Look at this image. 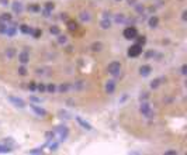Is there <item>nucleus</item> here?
Wrapping results in <instances>:
<instances>
[{"mask_svg": "<svg viewBox=\"0 0 187 155\" xmlns=\"http://www.w3.org/2000/svg\"><path fill=\"white\" fill-rule=\"evenodd\" d=\"M127 54H128L130 58H138V56L142 54V47L138 44L131 45V47L128 48V52H127Z\"/></svg>", "mask_w": 187, "mask_h": 155, "instance_id": "obj_4", "label": "nucleus"}, {"mask_svg": "<svg viewBox=\"0 0 187 155\" xmlns=\"http://www.w3.org/2000/svg\"><path fill=\"white\" fill-rule=\"evenodd\" d=\"M66 27H68L69 31H76L79 28V24L75 20H66Z\"/></svg>", "mask_w": 187, "mask_h": 155, "instance_id": "obj_13", "label": "nucleus"}, {"mask_svg": "<svg viewBox=\"0 0 187 155\" xmlns=\"http://www.w3.org/2000/svg\"><path fill=\"white\" fill-rule=\"evenodd\" d=\"M61 19H62V20H68V16H66V13H62V14H61Z\"/></svg>", "mask_w": 187, "mask_h": 155, "instance_id": "obj_51", "label": "nucleus"}, {"mask_svg": "<svg viewBox=\"0 0 187 155\" xmlns=\"http://www.w3.org/2000/svg\"><path fill=\"white\" fill-rule=\"evenodd\" d=\"M49 148H51V151H55L56 148H58V144H56V143H54V144L49 145Z\"/></svg>", "mask_w": 187, "mask_h": 155, "instance_id": "obj_46", "label": "nucleus"}, {"mask_svg": "<svg viewBox=\"0 0 187 155\" xmlns=\"http://www.w3.org/2000/svg\"><path fill=\"white\" fill-rule=\"evenodd\" d=\"M69 89H70V85H68V83H62V85L58 86V92H59V93H66Z\"/></svg>", "mask_w": 187, "mask_h": 155, "instance_id": "obj_21", "label": "nucleus"}, {"mask_svg": "<svg viewBox=\"0 0 187 155\" xmlns=\"http://www.w3.org/2000/svg\"><path fill=\"white\" fill-rule=\"evenodd\" d=\"M10 3V0H0V4H3V6H7Z\"/></svg>", "mask_w": 187, "mask_h": 155, "instance_id": "obj_49", "label": "nucleus"}, {"mask_svg": "<svg viewBox=\"0 0 187 155\" xmlns=\"http://www.w3.org/2000/svg\"><path fill=\"white\" fill-rule=\"evenodd\" d=\"M6 31H7V24L0 23V34H6Z\"/></svg>", "mask_w": 187, "mask_h": 155, "instance_id": "obj_35", "label": "nucleus"}, {"mask_svg": "<svg viewBox=\"0 0 187 155\" xmlns=\"http://www.w3.org/2000/svg\"><path fill=\"white\" fill-rule=\"evenodd\" d=\"M151 72H152V67H151V65H142V67L139 68V75L142 78L149 76Z\"/></svg>", "mask_w": 187, "mask_h": 155, "instance_id": "obj_7", "label": "nucleus"}, {"mask_svg": "<svg viewBox=\"0 0 187 155\" xmlns=\"http://www.w3.org/2000/svg\"><path fill=\"white\" fill-rule=\"evenodd\" d=\"M37 90L40 93H44V92H46V86H45L44 83H40V85H37Z\"/></svg>", "mask_w": 187, "mask_h": 155, "instance_id": "obj_34", "label": "nucleus"}, {"mask_svg": "<svg viewBox=\"0 0 187 155\" xmlns=\"http://www.w3.org/2000/svg\"><path fill=\"white\" fill-rule=\"evenodd\" d=\"M135 40H136V44L141 45V47H143V45L146 44V37L145 35H136Z\"/></svg>", "mask_w": 187, "mask_h": 155, "instance_id": "obj_19", "label": "nucleus"}, {"mask_svg": "<svg viewBox=\"0 0 187 155\" xmlns=\"http://www.w3.org/2000/svg\"><path fill=\"white\" fill-rule=\"evenodd\" d=\"M56 133H59V135H61V140L63 141V140H66V137H68L69 131H68V128H66L65 126H58Z\"/></svg>", "mask_w": 187, "mask_h": 155, "instance_id": "obj_8", "label": "nucleus"}, {"mask_svg": "<svg viewBox=\"0 0 187 155\" xmlns=\"http://www.w3.org/2000/svg\"><path fill=\"white\" fill-rule=\"evenodd\" d=\"M41 35H42V30L41 28H34V31H33L34 38H41Z\"/></svg>", "mask_w": 187, "mask_h": 155, "instance_id": "obj_27", "label": "nucleus"}, {"mask_svg": "<svg viewBox=\"0 0 187 155\" xmlns=\"http://www.w3.org/2000/svg\"><path fill=\"white\" fill-rule=\"evenodd\" d=\"M11 148L9 145H0V152L1 154H7V152H10Z\"/></svg>", "mask_w": 187, "mask_h": 155, "instance_id": "obj_30", "label": "nucleus"}, {"mask_svg": "<svg viewBox=\"0 0 187 155\" xmlns=\"http://www.w3.org/2000/svg\"><path fill=\"white\" fill-rule=\"evenodd\" d=\"M30 100H31V102H35V103H40V102H41V100L38 99V97H35V96H31Z\"/></svg>", "mask_w": 187, "mask_h": 155, "instance_id": "obj_47", "label": "nucleus"}, {"mask_svg": "<svg viewBox=\"0 0 187 155\" xmlns=\"http://www.w3.org/2000/svg\"><path fill=\"white\" fill-rule=\"evenodd\" d=\"M121 62H118V61H113L109 64V67H107V72L113 75V76H118L120 73H121Z\"/></svg>", "mask_w": 187, "mask_h": 155, "instance_id": "obj_1", "label": "nucleus"}, {"mask_svg": "<svg viewBox=\"0 0 187 155\" xmlns=\"http://www.w3.org/2000/svg\"><path fill=\"white\" fill-rule=\"evenodd\" d=\"M76 121L79 123V124H80V126H82V127H83L85 130H91V126H90V124H89L87 121H85V120H83L82 117H76Z\"/></svg>", "mask_w": 187, "mask_h": 155, "instance_id": "obj_16", "label": "nucleus"}, {"mask_svg": "<svg viewBox=\"0 0 187 155\" xmlns=\"http://www.w3.org/2000/svg\"><path fill=\"white\" fill-rule=\"evenodd\" d=\"M139 111H141V114L145 116L146 119L154 117V111H152V109H151V104H149L148 102H145V100H143L142 103H141V106H139Z\"/></svg>", "mask_w": 187, "mask_h": 155, "instance_id": "obj_2", "label": "nucleus"}, {"mask_svg": "<svg viewBox=\"0 0 187 155\" xmlns=\"http://www.w3.org/2000/svg\"><path fill=\"white\" fill-rule=\"evenodd\" d=\"M17 72H18V75H20V76H27V73H28L27 68L24 67V65H21V67L18 68V71H17Z\"/></svg>", "mask_w": 187, "mask_h": 155, "instance_id": "obj_25", "label": "nucleus"}, {"mask_svg": "<svg viewBox=\"0 0 187 155\" xmlns=\"http://www.w3.org/2000/svg\"><path fill=\"white\" fill-rule=\"evenodd\" d=\"M165 155H177L176 150H169V151H165Z\"/></svg>", "mask_w": 187, "mask_h": 155, "instance_id": "obj_39", "label": "nucleus"}, {"mask_svg": "<svg viewBox=\"0 0 187 155\" xmlns=\"http://www.w3.org/2000/svg\"><path fill=\"white\" fill-rule=\"evenodd\" d=\"M44 9H46V10H49V11H52L54 9H55V4H54L52 1H46V3H45V6H44Z\"/></svg>", "mask_w": 187, "mask_h": 155, "instance_id": "obj_31", "label": "nucleus"}, {"mask_svg": "<svg viewBox=\"0 0 187 155\" xmlns=\"http://www.w3.org/2000/svg\"><path fill=\"white\" fill-rule=\"evenodd\" d=\"M100 27H101L103 30H109V28H111L110 19H103V20L100 21Z\"/></svg>", "mask_w": 187, "mask_h": 155, "instance_id": "obj_15", "label": "nucleus"}, {"mask_svg": "<svg viewBox=\"0 0 187 155\" xmlns=\"http://www.w3.org/2000/svg\"><path fill=\"white\" fill-rule=\"evenodd\" d=\"M28 10L34 11V13H38V11H41V7H40V4H30V6H28Z\"/></svg>", "mask_w": 187, "mask_h": 155, "instance_id": "obj_26", "label": "nucleus"}, {"mask_svg": "<svg viewBox=\"0 0 187 155\" xmlns=\"http://www.w3.org/2000/svg\"><path fill=\"white\" fill-rule=\"evenodd\" d=\"M45 137H48V140H52V138L55 137V133H54V131H52V133L49 131V133H46V134H45Z\"/></svg>", "mask_w": 187, "mask_h": 155, "instance_id": "obj_41", "label": "nucleus"}, {"mask_svg": "<svg viewBox=\"0 0 187 155\" xmlns=\"http://www.w3.org/2000/svg\"><path fill=\"white\" fill-rule=\"evenodd\" d=\"M9 100H10L11 103L16 106V107H20V109H23V107H25V103H24V100L20 99V97H16V96H9Z\"/></svg>", "mask_w": 187, "mask_h": 155, "instance_id": "obj_6", "label": "nucleus"}, {"mask_svg": "<svg viewBox=\"0 0 187 155\" xmlns=\"http://www.w3.org/2000/svg\"><path fill=\"white\" fill-rule=\"evenodd\" d=\"M0 19H1V21L3 23H11V20H13V16H11L10 13H3L1 16H0Z\"/></svg>", "mask_w": 187, "mask_h": 155, "instance_id": "obj_18", "label": "nucleus"}, {"mask_svg": "<svg viewBox=\"0 0 187 155\" xmlns=\"http://www.w3.org/2000/svg\"><path fill=\"white\" fill-rule=\"evenodd\" d=\"M46 92H48V93H55V92H56V86L54 85V83L46 85Z\"/></svg>", "mask_w": 187, "mask_h": 155, "instance_id": "obj_29", "label": "nucleus"}, {"mask_svg": "<svg viewBox=\"0 0 187 155\" xmlns=\"http://www.w3.org/2000/svg\"><path fill=\"white\" fill-rule=\"evenodd\" d=\"M115 92V82L111 79L109 80L107 83H106V93H109V95H113Z\"/></svg>", "mask_w": 187, "mask_h": 155, "instance_id": "obj_9", "label": "nucleus"}, {"mask_svg": "<svg viewBox=\"0 0 187 155\" xmlns=\"http://www.w3.org/2000/svg\"><path fill=\"white\" fill-rule=\"evenodd\" d=\"M80 19H82L83 21H90V14H89L87 11H82V13H80Z\"/></svg>", "mask_w": 187, "mask_h": 155, "instance_id": "obj_28", "label": "nucleus"}, {"mask_svg": "<svg viewBox=\"0 0 187 155\" xmlns=\"http://www.w3.org/2000/svg\"><path fill=\"white\" fill-rule=\"evenodd\" d=\"M182 20H183V21L187 20V10H183V13H182Z\"/></svg>", "mask_w": 187, "mask_h": 155, "instance_id": "obj_44", "label": "nucleus"}, {"mask_svg": "<svg viewBox=\"0 0 187 155\" xmlns=\"http://www.w3.org/2000/svg\"><path fill=\"white\" fill-rule=\"evenodd\" d=\"M49 33L52 34V35H59V34H61V30H59V27H56V25H51V27H49Z\"/></svg>", "mask_w": 187, "mask_h": 155, "instance_id": "obj_23", "label": "nucleus"}, {"mask_svg": "<svg viewBox=\"0 0 187 155\" xmlns=\"http://www.w3.org/2000/svg\"><path fill=\"white\" fill-rule=\"evenodd\" d=\"M6 35H7V37H13V35H16V24H14V25H7Z\"/></svg>", "mask_w": 187, "mask_h": 155, "instance_id": "obj_20", "label": "nucleus"}, {"mask_svg": "<svg viewBox=\"0 0 187 155\" xmlns=\"http://www.w3.org/2000/svg\"><path fill=\"white\" fill-rule=\"evenodd\" d=\"M103 47H104V45H103V43H100V41H94V43L91 44V47H90V48H91V51H93V52H100V51L103 49Z\"/></svg>", "mask_w": 187, "mask_h": 155, "instance_id": "obj_14", "label": "nucleus"}, {"mask_svg": "<svg viewBox=\"0 0 187 155\" xmlns=\"http://www.w3.org/2000/svg\"><path fill=\"white\" fill-rule=\"evenodd\" d=\"M186 73H187V65L184 64V65L182 67V75H186Z\"/></svg>", "mask_w": 187, "mask_h": 155, "instance_id": "obj_45", "label": "nucleus"}, {"mask_svg": "<svg viewBox=\"0 0 187 155\" xmlns=\"http://www.w3.org/2000/svg\"><path fill=\"white\" fill-rule=\"evenodd\" d=\"M148 97H149V95H148L146 92H143V95H141V96H139V99H141V100H146Z\"/></svg>", "mask_w": 187, "mask_h": 155, "instance_id": "obj_43", "label": "nucleus"}, {"mask_svg": "<svg viewBox=\"0 0 187 155\" xmlns=\"http://www.w3.org/2000/svg\"><path fill=\"white\" fill-rule=\"evenodd\" d=\"M136 35H138V31H136V28L132 27V25L124 28V31H122V37H124L125 40H135Z\"/></svg>", "mask_w": 187, "mask_h": 155, "instance_id": "obj_3", "label": "nucleus"}, {"mask_svg": "<svg viewBox=\"0 0 187 155\" xmlns=\"http://www.w3.org/2000/svg\"><path fill=\"white\" fill-rule=\"evenodd\" d=\"M11 7H13V11H14L16 14H21L23 13V4L18 1V0L13 1V3H11Z\"/></svg>", "mask_w": 187, "mask_h": 155, "instance_id": "obj_10", "label": "nucleus"}, {"mask_svg": "<svg viewBox=\"0 0 187 155\" xmlns=\"http://www.w3.org/2000/svg\"><path fill=\"white\" fill-rule=\"evenodd\" d=\"M42 152V148H37V150H31L30 154H41Z\"/></svg>", "mask_w": 187, "mask_h": 155, "instance_id": "obj_40", "label": "nucleus"}, {"mask_svg": "<svg viewBox=\"0 0 187 155\" xmlns=\"http://www.w3.org/2000/svg\"><path fill=\"white\" fill-rule=\"evenodd\" d=\"M127 3H128L130 6H135V4H136V0H127Z\"/></svg>", "mask_w": 187, "mask_h": 155, "instance_id": "obj_48", "label": "nucleus"}, {"mask_svg": "<svg viewBox=\"0 0 187 155\" xmlns=\"http://www.w3.org/2000/svg\"><path fill=\"white\" fill-rule=\"evenodd\" d=\"M148 25H149L151 28H156V27L159 25V17H158V16H151L149 20H148Z\"/></svg>", "mask_w": 187, "mask_h": 155, "instance_id": "obj_12", "label": "nucleus"}, {"mask_svg": "<svg viewBox=\"0 0 187 155\" xmlns=\"http://www.w3.org/2000/svg\"><path fill=\"white\" fill-rule=\"evenodd\" d=\"M20 31H21L23 34H33L34 30L30 25H27V24H21V25H20Z\"/></svg>", "mask_w": 187, "mask_h": 155, "instance_id": "obj_17", "label": "nucleus"}, {"mask_svg": "<svg viewBox=\"0 0 187 155\" xmlns=\"http://www.w3.org/2000/svg\"><path fill=\"white\" fill-rule=\"evenodd\" d=\"M30 107L34 110V113L37 114V116H41V117H45L46 116V110H44L42 107H38V106H35V104H30Z\"/></svg>", "mask_w": 187, "mask_h": 155, "instance_id": "obj_11", "label": "nucleus"}, {"mask_svg": "<svg viewBox=\"0 0 187 155\" xmlns=\"http://www.w3.org/2000/svg\"><path fill=\"white\" fill-rule=\"evenodd\" d=\"M115 1H121V0H115Z\"/></svg>", "mask_w": 187, "mask_h": 155, "instance_id": "obj_52", "label": "nucleus"}, {"mask_svg": "<svg viewBox=\"0 0 187 155\" xmlns=\"http://www.w3.org/2000/svg\"><path fill=\"white\" fill-rule=\"evenodd\" d=\"M42 16H44V17H49V13H51V11L49 10H46V9H42Z\"/></svg>", "mask_w": 187, "mask_h": 155, "instance_id": "obj_42", "label": "nucleus"}, {"mask_svg": "<svg viewBox=\"0 0 187 155\" xmlns=\"http://www.w3.org/2000/svg\"><path fill=\"white\" fill-rule=\"evenodd\" d=\"M28 89H30L31 92H35V90H37V83H35V82H30V83H28Z\"/></svg>", "mask_w": 187, "mask_h": 155, "instance_id": "obj_38", "label": "nucleus"}, {"mask_svg": "<svg viewBox=\"0 0 187 155\" xmlns=\"http://www.w3.org/2000/svg\"><path fill=\"white\" fill-rule=\"evenodd\" d=\"M115 21H117V23H124V21H125L124 14H117V16H115Z\"/></svg>", "mask_w": 187, "mask_h": 155, "instance_id": "obj_37", "label": "nucleus"}, {"mask_svg": "<svg viewBox=\"0 0 187 155\" xmlns=\"http://www.w3.org/2000/svg\"><path fill=\"white\" fill-rule=\"evenodd\" d=\"M162 82H160V79L159 78H156V79H154L152 82H151V89H158L159 88V85H160Z\"/></svg>", "mask_w": 187, "mask_h": 155, "instance_id": "obj_24", "label": "nucleus"}, {"mask_svg": "<svg viewBox=\"0 0 187 155\" xmlns=\"http://www.w3.org/2000/svg\"><path fill=\"white\" fill-rule=\"evenodd\" d=\"M135 10H136L138 14H142L143 10H145V7H143L142 4H135Z\"/></svg>", "mask_w": 187, "mask_h": 155, "instance_id": "obj_36", "label": "nucleus"}, {"mask_svg": "<svg viewBox=\"0 0 187 155\" xmlns=\"http://www.w3.org/2000/svg\"><path fill=\"white\" fill-rule=\"evenodd\" d=\"M18 61L21 62L23 65H25V64H28V61H30V54H28V51H27V48H25V49H23L21 52L18 54Z\"/></svg>", "mask_w": 187, "mask_h": 155, "instance_id": "obj_5", "label": "nucleus"}, {"mask_svg": "<svg viewBox=\"0 0 187 155\" xmlns=\"http://www.w3.org/2000/svg\"><path fill=\"white\" fill-rule=\"evenodd\" d=\"M14 55H16V49H14L13 47H10V48H7V49H6V56H7L9 59H11Z\"/></svg>", "mask_w": 187, "mask_h": 155, "instance_id": "obj_22", "label": "nucleus"}, {"mask_svg": "<svg viewBox=\"0 0 187 155\" xmlns=\"http://www.w3.org/2000/svg\"><path fill=\"white\" fill-rule=\"evenodd\" d=\"M155 54H156V52H155L154 49H149V51L145 52V58H146V59H151V58H154L155 56Z\"/></svg>", "mask_w": 187, "mask_h": 155, "instance_id": "obj_32", "label": "nucleus"}, {"mask_svg": "<svg viewBox=\"0 0 187 155\" xmlns=\"http://www.w3.org/2000/svg\"><path fill=\"white\" fill-rule=\"evenodd\" d=\"M66 41H68L66 35H62V34L58 35V43H59V44H66Z\"/></svg>", "mask_w": 187, "mask_h": 155, "instance_id": "obj_33", "label": "nucleus"}, {"mask_svg": "<svg viewBox=\"0 0 187 155\" xmlns=\"http://www.w3.org/2000/svg\"><path fill=\"white\" fill-rule=\"evenodd\" d=\"M103 17H104V19H110V13L104 11V13H103Z\"/></svg>", "mask_w": 187, "mask_h": 155, "instance_id": "obj_50", "label": "nucleus"}]
</instances>
